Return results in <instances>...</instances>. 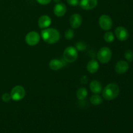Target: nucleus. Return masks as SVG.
<instances>
[{"mask_svg":"<svg viewBox=\"0 0 133 133\" xmlns=\"http://www.w3.org/2000/svg\"><path fill=\"white\" fill-rule=\"evenodd\" d=\"M67 3L71 6H77L79 5V0H67Z\"/></svg>","mask_w":133,"mask_h":133,"instance_id":"obj_24","label":"nucleus"},{"mask_svg":"<svg viewBox=\"0 0 133 133\" xmlns=\"http://www.w3.org/2000/svg\"><path fill=\"white\" fill-rule=\"evenodd\" d=\"M129 66L128 62L125 61H119L116 64L115 71L118 74H123L127 72V70H129Z\"/></svg>","mask_w":133,"mask_h":133,"instance_id":"obj_11","label":"nucleus"},{"mask_svg":"<svg viewBox=\"0 0 133 133\" xmlns=\"http://www.w3.org/2000/svg\"><path fill=\"white\" fill-rule=\"evenodd\" d=\"M1 99H2L3 101H4V102L8 103L11 99V96H10V94H9L5 93L4 94H3Z\"/></svg>","mask_w":133,"mask_h":133,"instance_id":"obj_23","label":"nucleus"},{"mask_svg":"<svg viewBox=\"0 0 133 133\" xmlns=\"http://www.w3.org/2000/svg\"><path fill=\"white\" fill-rule=\"evenodd\" d=\"M83 22L82 16L79 14H74L70 18V23L73 29H77L81 25Z\"/></svg>","mask_w":133,"mask_h":133,"instance_id":"obj_10","label":"nucleus"},{"mask_svg":"<svg viewBox=\"0 0 133 133\" xmlns=\"http://www.w3.org/2000/svg\"><path fill=\"white\" fill-rule=\"evenodd\" d=\"M97 0H81L79 5L84 10H92L97 5Z\"/></svg>","mask_w":133,"mask_h":133,"instance_id":"obj_9","label":"nucleus"},{"mask_svg":"<svg viewBox=\"0 0 133 133\" xmlns=\"http://www.w3.org/2000/svg\"><path fill=\"white\" fill-rule=\"evenodd\" d=\"M112 51L108 47H103L98 51L97 54V60L102 64L108 63L112 58Z\"/></svg>","mask_w":133,"mask_h":133,"instance_id":"obj_3","label":"nucleus"},{"mask_svg":"<svg viewBox=\"0 0 133 133\" xmlns=\"http://www.w3.org/2000/svg\"><path fill=\"white\" fill-rule=\"evenodd\" d=\"M90 89L94 94H99L101 92H102V85L98 81L94 80L90 84Z\"/></svg>","mask_w":133,"mask_h":133,"instance_id":"obj_14","label":"nucleus"},{"mask_svg":"<svg viewBox=\"0 0 133 133\" xmlns=\"http://www.w3.org/2000/svg\"><path fill=\"white\" fill-rule=\"evenodd\" d=\"M115 35L117 38L120 41H125L129 36L128 31L125 27L119 26L115 29Z\"/></svg>","mask_w":133,"mask_h":133,"instance_id":"obj_8","label":"nucleus"},{"mask_svg":"<svg viewBox=\"0 0 133 133\" xmlns=\"http://www.w3.org/2000/svg\"><path fill=\"white\" fill-rule=\"evenodd\" d=\"M119 94V87L115 83H110L102 90L103 97L107 101H111L116 99Z\"/></svg>","mask_w":133,"mask_h":133,"instance_id":"obj_2","label":"nucleus"},{"mask_svg":"<svg viewBox=\"0 0 133 133\" xmlns=\"http://www.w3.org/2000/svg\"><path fill=\"white\" fill-rule=\"evenodd\" d=\"M10 94L12 99L14 101H20L25 96V90L21 85L15 86L11 90Z\"/></svg>","mask_w":133,"mask_h":133,"instance_id":"obj_5","label":"nucleus"},{"mask_svg":"<svg viewBox=\"0 0 133 133\" xmlns=\"http://www.w3.org/2000/svg\"><path fill=\"white\" fill-rule=\"evenodd\" d=\"M53 1H54V2H55V3H58L60 2V1H61V0H53Z\"/></svg>","mask_w":133,"mask_h":133,"instance_id":"obj_27","label":"nucleus"},{"mask_svg":"<svg viewBox=\"0 0 133 133\" xmlns=\"http://www.w3.org/2000/svg\"><path fill=\"white\" fill-rule=\"evenodd\" d=\"M99 68V62L96 60H90L87 64V69L88 72L90 74L96 73L98 71Z\"/></svg>","mask_w":133,"mask_h":133,"instance_id":"obj_15","label":"nucleus"},{"mask_svg":"<svg viewBox=\"0 0 133 133\" xmlns=\"http://www.w3.org/2000/svg\"><path fill=\"white\" fill-rule=\"evenodd\" d=\"M90 101L94 105H101L103 103V99L99 94H94L91 96Z\"/></svg>","mask_w":133,"mask_h":133,"instance_id":"obj_18","label":"nucleus"},{"mask_svg":"<svg viewBox=\"0 0 133 133\" xmlns=\"http://www.w3.org/2000/svg\"><path fill=\"white\" fill-rule=\"evenodd\" d=\"M51 23V19L49 16L43 15L40 17L38 22V27L41 29H46Z\"/></svg>","mask_w":133,"mask_h":133,"instance_id":"obj_13","label":"nucleus"},{"mask_svg":"<svg viewBox=\"0 0 133 133\" xmlns=\"http://www.w3.org/2000/svg\"><path fill=\"white\" fill-rule=\"evenodd\" d=\"M104 40L105 42L108 43H111L114 40V34L110 31H107L106 33L104 35Z\"/></svg>","mask_w":133,"mask_h":133,"instance_id":"obj_19","label":"nucleus"},{"mask_svg":"<svg viewBox=\"0 0 133 133\" xmlns=\"http://www.w3.org/2000/svg\"><path fill=\"white\" fill-rule=\"evenodd\" d=\"M99 24L103 30L109 31L112 27V20L109 16L103 14L99 19Z\"/></svg>","mask_w":133,"mask_h":133,"instance_id":"obj_6","label":"nucleus"},{"mask_svg":"<svg viewBox=\"0 0 133 133\" xmlns=\"http://www.w3.org/2000/svg\"><path fill=\"white\" fill-rule=\"evenodd\" d=\"M64 59L68 63H72L76 61L78 58V51L75 48L70 46L64 49L63 53Z\"/></svg>","mask_w":133,"mask_h":133,"instance_id":"obj_4","label":"nucleus"},{"mask_svg":"<svg viewBox=\"0 0 133 133\" xmlns=\"http://www.w3.org/2000/svg\"><path fill=\"white\" fill-rule=\"evenodd\" d=\"M55 15L58 17H62L66 12V6L63 3H58L56 4L53 9Z\"/></svg>","mask_w":133,"mask_h":133,"instance_id":"obj_12","label":"nucleus"},{"mask_svg":"<svg viewBox=\"0 0 133 133\" xmlns=\"http://www.w3.org/2000/svg\"><path fill=\"white\" fill-rule=\"evenodd\" d=\"M81 82L83 84H87L88 83V78H87V77L86 75H84V76L82 77L81 79Z\"/></svg>","mask_w":133,"mask_h":133,"instance_id":"obj_26","label":"nucleus"},{"mask_svg":"<svg viewBox=\"0 0 133 133\" xmlns=\"http://www.w3.org/2000/svg\"><path fill=\"white\" fill-rule=\"evenodd\" d=\"M75 45H76L75 48L77 49V50L79 51H83L85 50L87 48V44L83 42H79L75 44Z\"/></svg>","mask_w":133,"mask_h":133,"instance_id":"obj_20","label":"nucleus"},{"mask_svg":"<svg viewBox=\"0 0 133 133\" xmlns=\"http://www.w3.org/2000/svg\"><path fill=\"white\" fill-rule=\"evenodd\" d=\"M36 1H37L39 4H40V5H45L49 4V3L51 1V0H36Z\"/></svg>","mask_w":133,"mask_h":133,"instance_id":"obj_25","label":"nucleus"},{"mask_svg":"<svg viewBox=\"0 0 133 133\" xmlns=\"http://www.w3.org/2000/svg\"><path fill=\"white\" fill-rule=\"evenodd\" d=\"M124 56L126 60L129 61V62H132L133 61V51L132 50L126 51L124 54Z\"/></svg>","mask_w":133,"mask_h":133,"instance_id":"obj_21","label":"nucleus"},{"mask_svg":"<svg viewBox=\"0 0 133 133\" xmlns=\"http://www.w3.org/2000/svg\"><path fill=\"white\" fill-rule=\"evenodd\" d=\"M88 96V91L87 89L84 87H81L79 88L77 92V97L80 101H83Z\"/></svg>","mask_w":133,"mask_h":133,"instance_id":"obj_17","label":"nucleus"},{"mask_svg":"<svg viewBox=\"0 0 133 133\" xmlns=\"http://www.w3.org/2000/svg\"><path fill=\"white\" fill-rule=\"evenodd\" d=\"M49 66L53 71H57L60 70L64 66V64L62 61L58 59H52L49 62Z\"/></svg>","mask_w":133,"mask_h":133,"instance_id":"obj_16","label":"nucleus"},{"mask_svg":"<svg viewBox=\"0 0 133 133\" xmlns=\"http://www.w3.org/2000/svg\"><path fill=\"white\" fill-rule=\"evenodd\" d=\"M25 40L26 43L28 44L30 46H34L38 44L40 42V36L37 32L35 31H31V32H28L27 35L25 36Z\"/></svg>","mask_w":133,"mask_h":133,"instance_id":"obj_7","label":"nucleus"},{"mask_svg":"<svg viewBox=\"0 0 133 133\" xmlns=\"http://www.w3.org/2000/svg\"><path fill=\"white\" fill-rule=\"evenodd\" d=\"M64 36L67 40H71L74 37V31L71 29H69L65 32Z\"/></svg>","mask_w":133,"mask_h":133,"instance_id":"obj_22","label":"nucleus"},{"mask_svg":"<svg viewBox=\"0 0 133 133\" xmlns=\"http://www.w3.org/2000/svg\"><path fill=\"white\" fill-rule=\"evenodd\" d=\"M40 36L45 42L49 44H53L58 42L61 38L58 30L54 28L44 29L41 31Z\"/></svg>","mask_w":133,"mask_h":133,"instance_id":"obj_1","label":"nucleus"}]
</instances>
